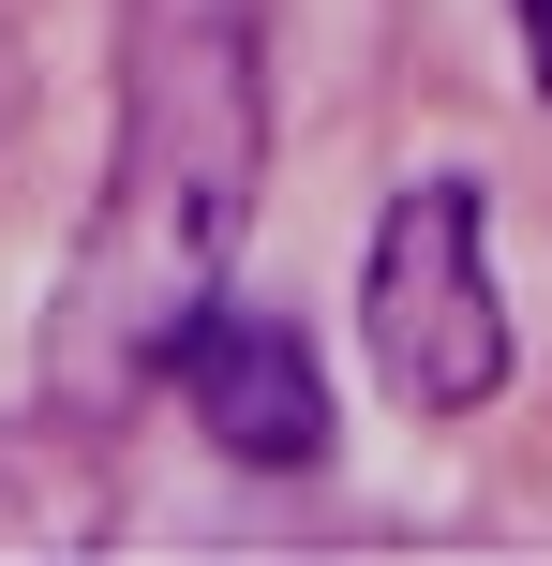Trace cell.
I'll return each mask as SVG.
<instances>
[{"instance_id": "cell-1", "label": "cell", "mask_w": 552, "mask_h": 566, "mask_svg": "<svg viewBox=\"0 0 552 566\" xmlns=\"http://www.w3.org/2000/svg\"><path fill=\"white\" fill-rule=\"evenodd\" d=\"M254 179H269V30H254V0H149L105 195H90L75 269L45 298V402L60 418L105 432L179 373L195 313L239 269Z\"/></svg>"}, {"instance_id": "cell-2", "label": "cell", "mask_w": 552, "mask_h": 566, "mask_svg": "<svg viewBox=\"0 0 552 566\" xmlns=\"http://www.w3.org/2000/svg\"><path fill=\"white\" fill-rule=\"evenodd\" d=\"M358 343L404 418H478L508 402V283H493V195L478 179H404L358 254Z\"/></svg>"}, {"instance_id": "cell-3", "label": "cell", "mask_w": 552, "mask_h": 566, "mask_svg": "<svg viewBox=\"0 0 552 566\" xmlns=\"http://www.w3.org/2000/svg\"><path fill=\"white\" fill-rule=\"evenodd\" d=\"M165 388L195 402V432L225 462H254V478H314L329 462V373H314V343H299L284 313H225L209 298Z\"/></svg>"}, {"instance_id": "cell-4", "label": "cell", "mask_w": 552, "mask_h": 566, "mask_svg": "<svg viewBox=\"0 0 552 566\" xmlns=\"http://www.w3.org/2000/svg\"><path fill=\"white\" fill-rule=\"evenodd\" d=\"M15 119H30V45L0 30V149H15Z\"/></svg>"}, {"instance_id": "cell-5", "label": "cell", "mask_w": 552, "mask_h": 566, "mask_svg": "<svg viewBox=\"0 0 552 566\" xmlns=\"http://www.w3.org/2000/svg\"><path fill=\"white\" fill-rule=\"evenodd\" d=\"M508 15H523V75L552 90V0H508Z\"/></svg>"}]
</instances>
